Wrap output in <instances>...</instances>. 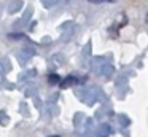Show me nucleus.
Segmentation results:
<instances>
[{
  "mask_svg": "<svg viewBox=\"0 0 148 137\" xmlns=\"http://www.w3.org/2000/svg\"><path fill=\"white\" fill-rule=\"evenodd\" d=\"M75 81H77V80H75L73 76H69V78H65L64 81L61 83V88H69V86H70V85H73Z\"/></svg>",
  "mask_w": 148,
  "mask_h": 137,
  "instance_id": "nucleus-1",
  "label": "nucleus"
},
{
  "mask_svg": "<svg viewBox=\"0 0 148 137\" xmlns=\"http://www.w3.org/2000/svg\"><path fill=\"white\" fill-rule=\"evenodd\" d=\"M49 83H59V76L58 75H49Z\"/></svg>",
  "mask_w": 148,
  "mask_h": 137,
  "instance_id": "nucleus-2",
  "label": "nucleus"
},
{
  "mask_svg": "<svg viewBox=\"0 0 148 137\" xmlns=\"http://www.w3.org/2000/svg\"><path fill=\"white\" fill-rule=\"evenodd\" d=\"M145 21H147V22H148V13H147V18H145Z\"/></svg>",
  "mask_w": 148,
  "mask_h": 137,
  "instance_id": "nucleus-3",
  "label": "nucleus"
},
{
  "mask_svg": "<svg viewBox=\"0 0 148 137\" xmlns=\"http://www.w3.org/2000/svg\"><path fill=\"white\" fill-rule=\"evenodd\" d=\"M49 137H59V136H49Z\"/></svg>",
  "mask_w": 148,
  "mask_h": 137,
  "instance_id": "nucleus-4",
  "label": "nucleus"
}]
</instances>
